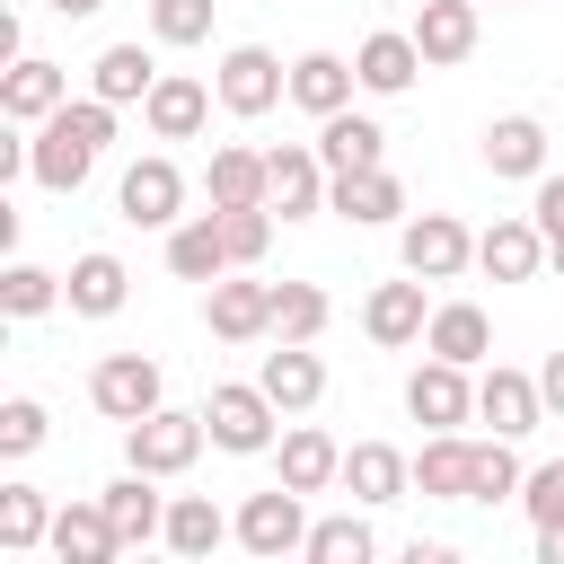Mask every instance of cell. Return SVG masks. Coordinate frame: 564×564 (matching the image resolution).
<instances>
[{"label":"cell","instance_id":"8992f818","mask_svg":"<svg viewBox=\"0 0 564 564\" xmlns=\"http://www.w3.org/2000/svg\"><path fill=\"white\" fill-rule=\"evenodd\" d=\"M115 212H123L132 229H176V220H185V167H176V159H159V150H150V159H132V167H123V185H115Z\"/></svg>","mask_w":564,"mask_h":564},{"label":"cell","instance_id":"f6af8a7d","mask_svg":"<svg viewBox=\"0 0 564 564\" xmlns=\"http://www.w3.org/2000/svg\"><path fill=\"white\" fill-rule=\"evenodd\" d=\"M538 397H546V414L564 423V352H546V361H538Z\"/></svg>","mask_w":564,"mask_h":564},{"label":"cell","instance_id":"1f68e13d","mask_svg":"<svg viewBox=\"0 0 564 564\" xmlns=\"http://www.w3.org/2000/svg\"><path fill=\"white\" fill-rule=\"evenodd\" d=\"M423 352H441V361H467V370H476V361L494 352L485 308H476V300H441V308H432V326H423Z\"/></svg>","mask_w":564,"mask_h":564},{"label":"cell","instance_id":"ac0fdd59","mask_svg":"<svg viewBox=\"0 0 564 564\" xmlns=\"http://www.w3.org/2000/svg\"><path fill=\"white\" fill-rule=\"evenodd\" d=\"M167 273H176V282H220V273H238V264H229L220 203H212V212H185V220L167 229Z\"/></svg>","mask_w":564,"mask_h":564},{"label":"cell","instance_id":"2e32d148","mask_svg":"<svg viewBox=\"0 0 564 564\" xmlns=\"http://www.w3.org/2000/svg\"><path fill=\"white\" fill-rule=\"evenodd\" d=\"M53 106H70V70L44 62V53H18V62L0 70V115H9V123H44Z\"/></svg>","mask_w":564,"mask_h":564},{"label":"cell","instance_id":"f35d334b","mask_svg":"<svg viewBox=\"0 0 564 564\" xmlns=\"http://www.w3.org/2000/svg\"><path fill=\"white\" fill-rule=\"evenodd\" d=\"M520 476H529V467H520V458H511V441L494 432V441H476V485H467V502H511V494H520Z\"/></svg>","mask_w":564,"mask_h":564},{"label":"cell","instance_id":"5b68a950","mask_svg":"<svg viewBox=\"0 0 564 564\" xmlns=\"http://www.w3.org/2000/svg\"><path fill=\"white\" fill-rule=\"evenodd\" d=\"M238 546H247V555H264V564L300 555V546H308V494H291V485L247 494V502H238Z\"/></svg>","mask_w":564,"mask_h":564},{"label":"cell","instance_id":"e0dca14e","mask_svg":"<svg viewBox=\"0 0 564 564\" xmlns=\"http://www.w3.org/2000/svg\"><path fill=\"white\" fill-rule=\"evenodd\" d=\"M326 212L352 229H388V220H405V185H397V167H352L326 185Z\"/></svg>","mask_w":564,"mask_h":564},{"label":"cell","instance_id":"8fae6325","mask_svg":"<svg viewBox=\"0 0 564 564\" xmlns=\"http://www.w3.org/2000/svg\"><path fill=\"white\" fill-rule=\"evenodd\" d=\"M97 159H106V150H97V141H88V132H70V115H62V106H53V115H44V123H35V167H26V176H35V185H44V194H79V185H88V167H97Z\"/></svg>","mask_w":564,"mask_h":564},{"label":"cell","instance_id":"d590c367","mask_svg":"<svg viewBox=\"0 0 564 564\" xmlns=\"http://www.w3.org/2000/svg\"><path fill=\"white\" fill-rule=\"evenodd\" d=\"M53 538V502L35 485H0V555H35Z\"/></svg>","mask_w":564,"mask_h":564},{"label":"cell","instance_id":"e575fe53","mask_svg":"<svg viewBox=\"0 0 564 564\" xmlns=\"http://www.w3.org/2000/svg\"><path fill=\"white\" fill-rule=\"evenodd\" d=\"M335 317V300L317 282H273V344H317Z\"/></svg>","mask_w":564,"mask_h":564},{"label":"cell","instance_id":"603a6c76","mask_svg":"<svg viewBox=\"0 0 564 564\" xmlns=\"http://www.w3.org/2000/svg\"><path fill=\"white\" fill-rule=\"evenodd\" d=\"M344 494L370 502V511H379V502H405V494H414V458L388 449V441H352V449H344Z\"/></svg>","mask_w":564,"mask_h":564},{"label":"cell","instance_id":"74e56055","mask_svg":"<svg viewBox=\"0 0 564 564\" xmlns=\"http://www.w3.org/2000/svg\"><path fill=\"white\" fill-rule=\"evenodd\" d=\"M62 300H70V291H62V273H44V264H9V273H0V308H9L18 326H26V317H53Z\"/></svg>","mask_w":564,"mask_h":564},{"label":"cell","instance_id":"d6986e66","mask_svg":"<svg viewBox=\"0 0 564 564\" xmlns=\"http://www.w3.org/2000/svg\"><path fill=\"white\" fill-rule=\"evenodd\" d=\"M476 264H485L494 282H538V264H546V229H538L529 212H502L494 229H476Z\"/></svg>","mask_w":564,"mask_h":564},{"label":"cell","instance_id":"8d00e7d4","mask_svg":"<svg viewBox=\"0 0 564 564\" xmlns=\"http://www.w3.org/2000/svg\"><path fill=\"white\" fill-rule=\"evenodd\" d=\"M300 555H308V564H370L379 538H370L361 511H335V520H308V546H300Z\"/></svg>","mask_w":564,"mask_h":564},{"label":"cell","instance_id":"cb8c5ba5","mask_svg":"<svg viewBox=\"0 0 564 564\" xmlns=\"http://www.w3.org/2000/svg\"><path fill=\"white\" fill-rule=\"evenodd\" d=\"M476 35H485L476 0H414V44H423V62H432V70L467 62V53H476Z\"/></svg>","mask_w":564,"mask_h":564},{"label":"cell","instance_id":"52a82bcc","mask_svg":"<svg viewBox=\"0 0 564 564\" xmlns=\"http://www.w3.org/2000/svg\"><path fill=\"white\" fill-rule=\"evenodd\" d=\"M159 388H167V379H159L150 352H106V361L88 370V405H97L106 423H141L150 405H167Z\"/></svg>","mask_w":564,"mask_h":564},{"label":"cell","instance_id":"c3c4849f","mask_svg":"<svg viewBox=\"0 0 564 564\" xmlns=\"http://www.w3.org/2000/svg\"><path fill=\"white\" fill-rule=\"evenodd\" d=\"M546 264H555V273H564V229H555V238H546Z\"/></svg>","mask_w":564,"mask_h":564},{"label":"cell","instance_id":"836d02e7","mask_svg":"<svg viewBox=\"0 0 564 564\" xmlns=\"http://www.w3.org/2000/svg\"><path fill=\"white\" fill-rule=\"evenodd\" d=\"M203 194L229 212V203H264V150H247V141H220L212 150V167H203Z\"/></svg>","mask_w":564,"mask_h":564},{"label":"cell","instance_id":"d4e9b609","mask_svg":"<svg viewBox=\"0 0 564 564\" xmlns=\"http://www.w3.org/2000/svg\"><path fill=\"white\" fill-rule=\"evenodd\" d=\"M62 291H70V317H115V308L132 300V273H123L115 247H88V256H70Z\"/></svg>","mask_w":564,"mask_h":564},{"label":"cell","instance_id":"ba28073f","mask_svg":"<svg viewBox=\"0 0 564 564\" xmlns=\"http://www.w3.org/2000/svg\"><path fill=\"white\" fill-rule=\"evenodd\" d=\"M326 159H317V141H282V150H264V203L282 212V220H308V212H326Z\"/></svg>","mask_w":564,"mask_h":564},{"label":"cell","instance_id":"4fadbf2b","mask_svg":"<svg viewBox=\"0 0 564 564\" xmlns=\"http://www.w3.org/2000/svg\"><path fill=\"white\" fill-rule=\"evenodd\" d=\"M212 97H220V88H203L194 70H159V88L141 97V123H150V141H194V132L212 123Z\"/></svg>","mask_w":564,"mask_h":564},{"label":"cell","instance_id":"7bdbcfd3","mask_svg":"<svg viewBox=\"0 0 564 564\" xmlns=\"http://www.w3.org/2000/svg\"><path fill=\"white\" fill-rule=\"evenodd\" d=\"M520 502H529V520H538V529H546V520H564V458L529 467V476H520Z\"/></svg>","mask_w":564,"mask_h":564},{"label":"cell","instance_id":"277c9868","mask_svg":"<svg viewBox=\"0 0 564 564\" xmlns=\"http://www.w3.org/2000/svg\"><path fill=\"white\" fill-rule=\"evenodd\" d=\"M397 264L423 282H458L476 264V229L458 212H414V220H397Z\"/></svg>","mask_w":564,"mask_h":564},{"label":"cell","instance_id":"60d3db41","mask_svg":"<svg viewBox=\"0 0 564 564\" xmlns=\"http://www.w3.org/2000/svg\"><path fill=\"white\" fill-rule=\"evenodd\" d=\"M220 229H229V264H264V247H273V203H229Z\"/></svg>","mask_w":564,"mask_h":564},{"label":"cell","instance_id":"7402d4cb","mask_svg":"<svg viewBox=\"0 0 564 564\" xmlns=\"http://www.w3.org/2000/svg\"><path fill=\"white\" fill-rule=\"evenodd\" d=\"M476 159H485L494 176L538 185V176H546V123H538V115H494V123H485V141H476Z\"/></svg>","mask_w":564,"mask_h":564},{"label":"cell","instance_id":"7dc6e473","mask_svg":"<svg viewBox=\"0 0 564 564\" xmlns=\"http://www.w3.org/2000/svg\"><path fill=\"white\" fill-rule=\"evenodd\" d=\"M44 9H53V18H97L106 0H44Z\"/></svg>","mask_w":564,"mask_h":564},{"label":"cell","instance_id":"ee69618b","mask_svg":"<svg viewBox=\"0 0 564 564\" xmlns=\"http://www.w3.org/2000/svg\"><path fill=\"white\" fill-rule=\"evenodd\" d=\"M529 220H538V229H546V238H555V229H564V176H555V167H546V176H538V194H529Z\"/></svg>","mask_w":564,"mask_h":564},{"label":"cell","instance_id":"6da1fadb","mask_svg":"<svg viewBox=\"0 0 564 564\" xmlns=\"http://www.w3.org/2000/svg\"><path fill=\"white\" fill-rule=\"evenodd\" d=\"M203 423H212V449H229V458H264L282 432V405L264 397V379H220L212 397H203Z\"/></svg>","mask_w":564,"mask_h":564},{"label":"cell","instance_id":"83f0119b","mask_svg":"<svg viewBox=\"0 0 564 564\" xmlns=\"http://www.w3.org/2000/svg\"><path fill=\"white\" fill-rule=\"evenodd\" d=\"M352 88H361V70H352L344 53H300V62H291V106H300V115H317V123H326V115H344V106H352Z\"/></svg>","mask_w":564,"mask_h":564},{"label":"cell","instance_id":"f1b7e54d","mask_svg":"<svg viewBox=\"0 0 564 564\" xmlns=\"http://www.w3.org/2000/svg\"><path fill=\"white\" fill-rule=\"evenodd\" d=\"M256 379H264V397H273L282 414H308V405L326 397V361H317L308 344H273V352L256 361Z\"/></svg>","mask_w":564,"mask_h":564},{"label":"cell","instance_id":"44dd1931","mask_svg":"<svg viewBox=\"0 0 564 564\" xmlns=\"http://www.w3.org/2000/svg\"><path fill=\"white\" fill-rule=\"evenodd\" d=\"M229 538H238V520H229L212 494H167V529H159V546H167V555L203 564V555H220Z\"/></svg>","mask_w":564,"mask_h":564},{"label":"cell","instance_id":"3957f363","mask_svg":"<svg viewBox=\"0 0 564 564\" xmlns=\"http://www.w3.org/2000/svg\"><path fill=\"white\" fill-rule=\"evenodd\" d=\"M212 88H220V115L256 123V115H273V106L291 97V62H282V53H264V44H229V53H220V70H212Z\"/></svg>","mask_w":564,"mask_h":564},{"label":"cell","instance_id":"9c48e42d","mask_svg":"<svg viewBox=\"0 0 564 564\" xmlns=\"http://www.w3.org/2000/svg\"><path fill=\"white\" fill-rule=\"evenodd\" d=\"M203 326H212L220 344H256V335H273V282H247V264L220 273V282H203Z\"/></svg>","mask_w":564,"mask_h":564},{"label":"cell","instance_id":"ab89813d","mask_svg":"<svg viewBox=\"0 0 564 564\" xmlns=\"http://www.w3.org/2000/svg\"><path fill=\"white\" fill-rule=\"evenodd\" d=\"M212 9H220V0H150V35L176 44V53H185V44H212Z\"/></svg>","mask_w":564,"mask_h":564},{"label":"cell","instance_id":"bcb514c9","mask_svg":"<svg viewBox=\"0 0 564 564\" xmlns=\"http://www.w3.org/2000/svg\"><path fill=\"white\" fill-rule=\"evenodd\" d=\"M538 564H564V520H546V529H538Z\"/></svg>","mask_w":564,"mask_h":564},{"label":"cell","instance_id":"7a4b0ae2","mask_svg":"<svg viewBox=\"0 0 564 564\" xmlns=\"http://www.w3.org/2000/svg\"><path fill=\"white\" fill-rule=\"evenodd\" d=\"M203 441H212L203 414H185V405H150L141 423H123V467H141V476H185V467L203 458Z\"/></svg>","mask_w":564,"mask_h":564},{"label":"cell","instance_id":"5bb4252c","mask_svg":"<svg viewBox=\"0 0 564 564\" xmlns=\"http://www.w3.org/2000/svg\"><path fill=\"white\" fill-rule=\"evenodd\" d=\"M476 423H494L502 441H520V432H538L546 423V397H538V370H485L476 379Z\"/></svg>","mask_w":564,"mask_h":564},{"label":"cell","instance_id":"7c38bea8","mask_svg":"<svg viewBox=\"0 0 564 564\" xmlns=\"http://www.w3.org/2000/svg\"><path fill=\"white\" fill-rule=\"evenodd\" d=\"M423 326H432L423 273H405V282H379V291L361 300V335H370L379 352H405V344H423Z\"/></svg>","mask_w":564,"mask_h":564},{"label":"cell","instance_id":"30bf717a","mask_svg":"<svg viewBox=\"0 0 564 564\" xmlns=\"http://www.w3.org/2000/svg\"><path fill=\"white\" fill-rule=\"evenodd\" d=\"M405 414H414L423 432H458V423L476 414V379H467V361L423 352V370L405 379Z\"/></svg>","mask_w":564,"mask_h":564},{"label":"cell","instance_id":"f546056e","mask_svg":"<svg viewBox=\"0 0 564 564\" xmlns=\"http://www.w3.org/2000/svg\"><path fill=\"white\" fill-rule=\"evenodd\" d=\"M150 485H159V476H141V467H123V476H115V485H106V494H97V502H106V520H115V538H123V546H150V538H159V529H167V494H150Z\"/></svg>","mask_w":564,"mask_h":564},{"label":"cell","instance_id":"9a60e30c","mask_svg":"<svg viewBox=\"0 0 564 564\" xmlns=\"http://www.w3.org/2000/svg\"><path fill=\"white\" fill-rule=\"evenodd\" d=\"M352 70H361V88L370 97H405L432 62H423V44H414V26H379V35H361V53H352Z\"/></svg>","mask_w":564,"mask_h":564},{"label":"cell","instance_id":"d6a6232c","mask_svg":"<svg viewBox=\"0 0 564 564\" xmlns=\"http://www.w3.org/2000/svg\"><path fill=\"white\" fill-rule=\"evenodd\" d=\"M88 88H97L106 106H141V97L159 88V62H150V44H106V53L88 62Z\"/></svg>","mask_w":564,"mask_h":564},{"label":"cell","instance_id":"484cf974","mask_svg":"<svg viewBox=\"0 0 564 564\" xmlns=\"http://www.w3.org/2000/svg\"><path fill=\"white\" fill-rule=\"evenodd\" d=\"M467 485H476V441L467 432H432L414 449V494L423 502H467Z\"/></svg>","mask_w":564,"mask_h":564},{"label":"cell","instance_id":"b9f144b4","mask_svg":"<svg viewBox=\"0 0 564 564\" xmlns=\"http://www.w3.org/2000/svg\"><path fill=\"white\" fill-rule=\"evenodd\" d=\"M26 449H44V405L35 397H9L0 405V458H26Z\"/></svg>","mask_w":564,"mask_h":564},{"label":"cell","instance_id":"ffe728a7","mask_svg":"<svg viewBox=\"0 0 564 564\" xmlns=\"http://www.w3.org/2000/svg\"><path fill=\"white\" fill-rule=\"evenodd\" d=\"M273 467H282L291 494H326V485H344V441L317 432V423H291V432L273 441Z\"/></svg>","mask_w":564,"mask_h":564},{"label":"cell","instance_id":"4316f807","mask_svg":"<svg viewBox=\"0 0 564 564\" xmlns=\"http://www.w3.org/2000/svg\"><path fill=\"white\" fill-rule=\"evenodd\" d=\"M44 546H53L62 564H115V555H123V538H115V520H106V502H97V494H88V502H62Z\"/></svg>","mask_w":564,"mask_h":564},{"label":"cell","instance_id":"4dcf8cb0","mask_svg":"<svg viewBox=\"0 0 564 564\" xmlns=\"http://www.w3.org/2000/svg\"><path fill=\"white\" fill-rule=\"evenodd\" d=\"M317 159H326V176H352V167H388V132L370 123V115H326L317 123Z\"/></svg>","mask_w":564,"mask_h":564}]
</instances>
